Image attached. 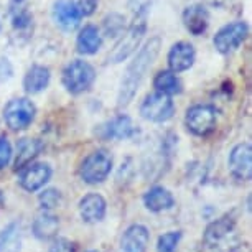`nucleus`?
<instances>
[{
  "instance_id": "f257e3e1",
  "label": "nucleus",
  "mask_w": 252,
  "mask_h": 252,
  "mask_svg": "<svg viewBox=\"0 0 252 252\" xmlns=\"http://www.w3.org/2000/svg\"><path fill=\"white\" fill-rule=\"evenodd\" d=\"M160 48H161V38L157 35L152 36L150 40H147V43L139 50V53L135 55V58L129 63L126 73L122 76L121 86H119L117 107L129 106L132 99L135 97V94L139 91L147 71H149L152 68V64L155 63L157 56L160 53Z\"/></svg>"
},
{
  "instance_id": "f03ea898",
  "label": "nucleus",
  "mask_w": 252,
  "mask_h": 252,
  "mask_svg": "<svg viewBox=\"0 0 252 252\" xmlns=\"http://www.w3.org/2000/svg\"><path fill=\"white\" fill-rule=\"evenodd\" d=\"M147 15H149V5L140 7L132 23L126 28V32L121 35L116 46L109 53V61L111 63H122L139 48L140 41L144 40V35L147 32Z\"/></svg>"
},
{
  "instance_id": "7ed1b4c3",
  "label": "nucleus",
  "mask_w": 252,
  "mask_h": 252,
  "mask_svg": "<svg viewBox=\"0 0 252 252\" xmlns=\"http://www.w3.org/2000/svg\"><path fill=\"white\" fill-rule=\"evenodd\" d=\"M203 244L213 252H236L239 242L236 236L234 220L231 216H222L209 222L203 234Z\"/></svg>"
},
{
  "instance_id": "20e7f679",
  "label": "nucleus",
  "mask_w": 252,
  "mask_h": 252,
  "mask_svg": "<svg viewBox=\"0 0 252 252\" xmlns=\"http://www.w3.org/2000/svg\"><path fill=\"white\" fill-rule=\"evenodd\" d=\"M94 79H96V69L93 64H89L84 60H73L64 66L61 81L63 86L69 94H83L93 86Z\"/></svg>"
},
{
  "instance_id": "39448f33",
  "label": "nucleus",
  "mask_w": 252,
  "mask_h": 252,
  "mask_svg": "<svg viewBox=\"0 0 252 252\" xmlns=\"http://www.w3.org/2000/svg\"><path fill=\"white\" fill-rule=\"evenodd\" d=\"M111 170H112V155L107 150L99 149L94 150L93 154H89L84 158L83 165L79 168V175L83 178V182H86L89 185H97L102 183L109 177Z\"/></svg>"
},
{
  "instance_id": "423d86ee",
  "label": "nucleus",
  "mask_w": 252,
  "mask_h": 252,
  "mask_svg": "<svg viewBox=\"0 0 252 252\" xmlns=\"http://www.w3.org/2000/svg\"><path fill=\"white\" fill-rule=\"evenodd\" d=\"M185 126L193 135L211 134L216 127V109L211 104H194L185 114Z\"/></svg>"
},
{
  "instance_id": "0eeeda50",
  "label": "nucleus",
  "mask_w": 252,
  "mask_h": 252,
  "mask_svg": "<svg viewBox=\"0 0 252 252\" xmlns=\"http://www.w3.org/2000/svg\"><path fill=\"white\" fill-rule=\"evenodd\" d=\"M36 107L30 99L15 97L3 107V121L12 130H23L35 121Z\"/></svg>"
},
{
  "instance_id": "6e6552de",
  "label": "nucleus",
  "mask_w": 252,
  "mask_h": 252,
  "mask_svg": "<svg viewBox=\"0 0 252 252\" xmlns=\"http://www.w3.org/2000/svg\"><path fill=\"white\" fill-rule=\"evenodd\" d=\"M247 36H249V25L246 22H231L216 32L215 38H213V45L221 55H227L236 48H239Z\"/></svg>"
},
{
  "instance_id": "1a4fd4ad",
  "label": "nucleus",
  "mask_w": 252,
  "mask_h": 252,
  "mask_svg": "<svg viewBox=\"0 0 252 252\" xmlns=\"http://www.w3.org/2000/svg\"><path fill=\"white\" fill-rule=\"evenodd\" d=\"M175 104L172 97L165 96L160 93H152L140 104V116L149 122H166L173 117Z\"/></svg>"
},
{
  "instance_id": "9d476101",
  "label": "nucleus",
  "mask_w": 252,
  "mask_h": 252,
  "mask_svg": "<svg viewBox=\"0 0 252 252\" xmlns=\"http://www.w3.org/2000/svg\"><path fill=\"white\" fill-rule=\"evenodd\" d=\"M227 165H229L232 177L241 182H249L252 178V147L249 142L237 144L231 150Z\"/></svg>"
},
{
  "instance_id": "9b49d317",
  "label": "nucleus",
  "mask_w": 252,
  "mask_h": 252,
  "mask_svg": "<svg viewBox=\"0 0 252 252\" xmlns=\"http://www.w3.org/2000/svg\"><path fill=\"white\" fill-rule=\"evenodd\" d=\"M51 18L63 32H74L79 27L81 17L74 0H55L51 7Z\"/></svg>"
},
{
  "instance_id": "f8f14e48",
  "label": "nucleus",
  "mask_w": 252,
  "mask_h": 252,
  "mask_svg": "<svg viewBox=\"0 0 252 252\" xmlns=\"http://www.w3.org/2000/svg\"><path fill=\"white\" fill-rule=\"evenodd\" d=\"M137 132V127L134 126L132 119L126 114L116 116L111 121H107L106 124H102L97 129V135L101 139H116V140H124V139H130L134 137Z\"/></svg>"
},
{
  "instance_id": "ddd939ff",
  "label": "nucleus",
  "mask_w": 252,
  "mask_h": 252,
  "mask_svg": "<svg viewBox=\"0 0 252 252\" xmlns=\"http://www.w3.org/2000/svg\"><path fill=\"white\" fill-rule=\"evenodd\" d=\"M194 60H196V51H194V46L188 41H177L175 45H172L168 56H166L168 68L175 74L188 71L194 64Z\"/></svg>"
},
{
  "instance_id": "4468645a",
  "label": "nucleus",
  "mask_w": 252,
  "mask_h": 252,
  "mask_svg": "<svg viewBox=\"0 0 252 252\" xmlns=\"http://www.w3.org/2000/svg\"><path fill=\"white\" fill-rule=\"evenodd\" d=\"M51 178V168L48 163H30L22 170L20 185L25 191H38Z\"/></svg>"
},
{
  "instance_id": "2eb2a0df",
  "label": "nucleus",
  "mask_w": 252,
  "mask_h": 252,
  "mask_svg": "<svg viewBox=\"0 0 252 252\" xmlns=\"http://www.w3.org/2000/svg\"><path fill=\"white\" fill-rule=\"evenodd\" d=\"M182 20L185 28L194 36H201L209 27V12L203 3H191L183 10Z\"/></svg>"
},
{
  "instance_id": "dca6fc26",
  "label": "nucleus",
  "mask_w": 252,
  "mask_h": 252,
  "mask_svg": "<svg viewBox=\"0 0 252 252\" xmlns=\"http://www.w3.org/2000/svg\"><path fill=\"white\" fill-rule=\"evenodd\" d=\"M107 203L99 193H89L79 201V215L84 222L94 224L104 220Z\"/></svg>"
},
{
  "instance_id": "f3484780",
  "label": "nucleus",
  "mask_w": 252,
  "mask_h": 252,
  "mask_svg": "<svg viewBox=\"0 0 252 252\" xmlns=\"http://www.w3.org/2000/svg\"><path fill=\"white\" fill-rule=\"evenodd\" d=\"M149 241L150 232L144 224H132L122 234L121 247L124 252H145Z\"/></svg>"
},
{
  "instance_id": "a211bd4d",
  "label": "nucleus",
  "mask_w": 252,
  "mask_h": 252,
  "mask_svg": "<svg viewBox=\"0 0 252 252\" xmlns=\"http://www.w3.org/2000/svg\"><path fill=\"white\" fill-rule=\"evenodd\" d=\"M102 46V35L96 25H86L81 28L78 38H76V50L79 55H96Z\"/></svg>"
},
{
  "instance_id": "6ab92c4d",
  "label": "nucleus",
  "mask_w": 252,
  "mask_h": 252,
  "mask_svg": "<svg viewBox=\"0 0 252 252\" xmlns=\"http://www.w3.org/2000/svg\"><path fill=\"white\" fill-rule=\"evenodd\" d=\"M50 79H51V73L46 66L33 64L27 71L25 78H23V89L28 94H38L48 88Z\"/></svg>"
},
{
  "instance_id": "aec40b11",
  "label": "nucleus",
  "mask_w": 252,
  "mask_h": 252,
  "mask_svg": "<svg viewBox=\"0 0 252 252\" xmlns=\"http://www.w3.org/2000/svg\"><path fill=\"white\" fill-rule=\"evenodd\" d=\"M41 149H43V144H41V140H38V139H28V137H25V139L18 140L17 157H15V161H13L17 172L18 170H23L30 163H33V160L40 155Z\"/></svg>"
},
{
  "instance_id": "412c9836",
  "label": "nucleus",
  "mask_w": 252,
  "mask_h": 252,
  "mask_svg": "<svg viewBox=\"0 0 252 252\" xmlns=\"http://www.w3.org/2000/svg\"><path fill=\"white\" fill-rule=\"evenodd\" d=\"M33 234H35L38 239H51V237L56 236V232L60 229V220L56 218L53 213L50 211H41L38 213L33 220Z\"/></svg>"
},
{
  "instance_id": "4be33fe9",
  "label": "nucleus",
  "mask_w": 252,
  "mask_h": 252,
  "mask_svg": "<svg viewBox=\"0 0 252 252\" xmlns=\"http://www.w3.org/2000/svg\"><path fill=\"white\" fill-rule=\"evenodd\" d=\"M144 204L149 211L160 213V211H166V209L172 208L175 204V199H173V194L170 193L166 188L154 187L145 193Z\"/></svg>"
},
{
  "instance_id": "5701e85b",
  "label": "nucleus",
  "mask_w": 252,
  "mask_h": 252,
  "mask_svg": "<svg viewBox=\"0 0 252 252\" xmlns=\"http://www.w3.org/2000/svg\"><path fill=\"white\" fill-rule=\"evenodd\" d=\"M154 88L157 93L165 94V96L172 97L175 94L182 93V81L175 73H172L170 69L158 71L154 78Z\"/></svg>"
},
{
  "instance_id": "b1692460",
  "label": "nucleus",
  "mask_w": 252,
  "mask_h": 252,
  "mask_svg": "<svg viewBox=\"0 0 252 252\" xmlns=\"http://www.w3.org/2000/svg\"><path fill=\"white\" fill-rule=\"evenodd\" d=\"M22 229L18 222H10L0 232V252H20Z\"/></svg>"
},
{
  "instance_id": "393cba45",
  "label": "nucleus",
  "mask_w": 252,
  "mask_h": 252,
  "mask_svg": "<svg viewBox=\"0 0 252 252\" xmlns=\"http://www.w3.org/2000/svg\"><path fill=\"white\" fill-rule=\"evenodd\" d=\"M102 27H104V33H106V36L117 38L126 32V17L121 15V13H117V12L107 13L102 20Z\"/></svg>"
},
{
  "instance_id": "a878e982",
  "label": "nucleus",
  "mask_w": 252,
  "mask_h": 252,
  "mask_svg": "<svg viewBox=\"0 0 252 252\" xmlns=\"http://www.w3.org/2000/svg\"><path fill=\"white\" fill-rule=\"evenodd\" d=\"M182 239V232L180 231H170L165 232L158 237L157 242V252H177V247Z\"/></svg>"
},
{
  "instance_id": "bb28decb",
  "label": "nucleus",
  "mask_w": 252,
  "mask_h": 252,
  "mask_svg": "<svg viewBox=\"0 0 252 252\" xmlns=\"http://www.w3.org/2000/svg\"><path fill=\"white\" fill-rule=\"evenodd\" d=\"M12 27L20 33L28 32L33 27V15L25 8H15V12L12 13Z\"/></svg>"
},
{
  "instance_id": "cd10ccee",
  "label": "nucleus",
  "mask_w": 252,
  "mask_h": 252,
  "mask_svg": "<svg viewBox=\"0 0 252 252\" xmlns=\"http://www.w3.org/2000/svg\"><path fill=\"white\" fill-rule=\"evenodd\" d=\"M61 199H63L61 198V193L55 188L45 189V191L40 193V196H38V201H40L41 208H43L45 211H51V209L58 208L61 204Z\"/></svg>"
},
{
  "instance_id": "c85d7f7f",
  "label": "nucleus",
  "mask_w": 252,
  "mask_h": 252,
  "mask_svg": "<svg viewBox=\"0 0 252 252\" xmlns=\"http://www.w3.org/2000/svg\"><path fill=\"white\" fill-rule=\"evenodd\" d=\"M12 145L7 137H0V170L5 168L12 160Z\"/></svg>"
},
{
  "instance_id": "c756f323",
  "label": "nucleus",
  "mask_w": 252,
  "mask_h": 252,
  "mask_svg": "<svg viewBox=\"0 0 252 252\" xmlns=\"http://www.w3.org/2000/svg\"><path fill=\"white\" fill-rule=\"evenodd\" d=\"M48 252H76V244L73 241L66 239V237H56L51 242Z\"/></svg>"
},
{
  "instance_id": "7c9ffc66",
  "label": "nucleus",
  "mask_w": 252,
  "mask_h": 252,
  "mask_svg": "<svg viewBox=\"0 0 252 252\" xmlns=\"http://www.w3.org/2000/svg\"><path fill=\"white\" fill-rule=\"evenodd\" d=\"M74 3L81 17H89L96 12L99 0H74Z\"/></svg>"
},
{
  "instance_id": "2f4dec72",
  "label": "nucleus",
  "mask_w": 252,
  "mask_h": 252,
  "mask_svg": "<svg viewBox=\"0 0 252 252\" xmlns=\"http://www.w3.org/2000/svg\"><path fill=\"white\" fill-rule=\"evenodd\" d=\"M204 2L208 3V5H211V7H216V8H221V7H224L229 0H204Z\"/></svg>"
},
{
  "instance_id": "473e14b6",
  "label": "nucleus",
  "mask_w": 252,
  "mask_h": 252,
  "mask_svg": "<svg viewBox=\"0 0 252 252\" xmlns=\"http://www.w3.org/2000/svg\"><path fill=\"white\" fill-rule=\"evenodd\" d=\"M10 2L13 3V5H17V7H20V3L23 2V0H10Z\"/></svg>"
},
{
  "instance_id": "72a5a7b5",
  "label": "nucleus",
  "mask_w": 252,
  "mask_h": 252,
  "mask_svg": "<svg viewBox=\"0 0 252 252\" xmlns=\"http://www.w3.org/2000/svg\"><path fill=\"white\" fill-rule=\"evenodd\" d=\"M89 252H97V251H89Z\"/></svg>"
},
{
  "instance_id": "f704fd0d",
  "label": "nucleus",
  "mask_w": 252,
  "mask_h": 252,
  "mask_svg": "<svg viewBox=\"0 0 252 252\" xmlns=\"http://www.w3.org/2000/svg\"><path fill=\"white\" fill-rule=\"evenodd\" d=\"M0 30H2V25H0Z\"/></svg>"
}]
</instances>
